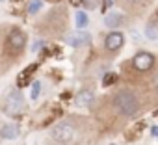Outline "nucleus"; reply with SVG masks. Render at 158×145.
<instances>
[{"mask_svg": "<svg viewBox=\"0 0 158 145\" xmlns=\"http://www.w3.org/2000/svg\"><path fill=\"white\" fill-rule=\"evenodd\" d=\"M114 104H115L117 112L123 114V115H127V117L136 115L138 110H139V102H138L136 95H134L132 91H127V89L115 93V97H114Z\"/></svg>", "mask_w": 158, "mask_h": 145, "instance_id": "nucleus-1", "label": "nucleus"}, {"mask_svg": "<svg viewBox=\"0 0 158 145\" xmlns=\"http://www.w3.org/2000/svg\"><path fill=\"white\" fill-rule=\"evenodd\" d=\"M52 138H54L58 143H69V141L74 138V126H73L71 123L63 121V123H60V125H56V126L52 128Z\"/></svg>", "mask_w": 158, "mask_h": 145, "instance_id": "nucleus-2", "label": "nucleus"}, {"mask_svg": "<svg viewBox=\"0 0 158 145\" xmlns=\"http://www.w3.org/2000/svg\"><path fill=\"white\" fill-rule=\"evenodd\" d=\"M132 65H134L136 71L145 72V71L152 69V65H154V56H152L151 52H138V54L134 56V60H132Z\"/></svg>", "mask_w": 158, "mask_h": 145, "instance_id": "nucleus-3", "label": "nucleus"}, {"mask_svg": "<svg viewBox=\"0 0 158 145\" xmlns=\"http://www.w3.org/2000/svg\"><path fill=\"white\" fill-rule=\"evenodd\" d=\"M26 45V35L21 32V30H13L10 35H8V48L11 52H21Z\"/></svg>", "mask_w": 158, "mask_h": 145, "instance_id": "nucleus-4", "label": "nucleus"}, {"mask_svg": "<svg viewBox=\"0 0 158 145\" xmlns=\"http://www.w3.org/2000/svg\"><path fill=\"white\" fill-rule=\"evenodd\" d=\"M21 108H23V95L21 93H10V97L6 99V104H4L6 114H10V115L19 114Z\"/></svg>", "mask_w": 158, "mask_h": 145, "instance_id": "nucleus-5", "label": "nucleus"}, {"mask_svg": "<svg viewBox=\"0 0 158 145\" xmlns=\"http://www.w3.org/2000/svg\"><path fill=\"white\" fill-rule=\"evenodd\" d=\"M123 43H125V35L121 34V32H110L108 35H106V39H104V45H106V48L108 50H119L121 47H123Z\"/></svg>", "mask_w": 158, "mask_h": 145, "instance_id": "nucleus-6", "label": "nucleus"}, {"mask_svg": "<svg viewBox=\"0 0 158 145\" xmlns=\"http://www.w3.org/2000/svg\"><path fill=\"white\" fill-rule=\"evenodd\" d=\"M89 34H74V35H69V39H67V43L71 45V47H74V48H78V47H84V45H88L89 43Z\"/></svg>", "mask_w": 158, "mask_h": 145, "instance_id": "nucleus-7", "label": "nucleus"}, {"mask_svg": "<svg viewBox=\"0 0 158 145\" xmlns=\"http://www.w3.org/2000/svg\"><path fill=\"white\" fill-rule=\"evenodd\" d=\"M19 134H21V130L17 125H4L0 128V136L4 139H15V138H19Z\"/></svg>", "mask_w": 158, "mask_h": 145, "instance_id": "nucleus-8", "label": "nucleus"}, {"mask_svg": "<svg viewBox=\"0 0 158 145\" xmlns=\"http://www.w3.org/2000/svg\"><path fill=\"white\" fill-rule=\"evenodd\" d=\"M93 99H95L93 91L84 89V91H80V93L76 95V104H78V106H91V104H93Z\"/></svg>", "mask_w": 158, "mask_h": 145, "instance_id": "nucleus-9", "label": "nucleus"}, {"mask_svg": "<svg viewBox=\"0 0 158 145\" xmlns=\"http://www.w3.org/2000/svg\"><path fill=\"white\" fill-rule=\"evenodd\" d=\"M123 19H125V17L115 11V13H110V15L104 17V24H106L108 28H115V26H119V24L123 23Z\"/></svg>", "mask_w": 158, "mask_h": 145, "instance_id": "nucleus-10", "label": "nucleus"}, {"mask_svg": "<svg viewBox=\"0 0 158 145\" xmlns=\"http://www.w3.org/2000/svg\"><path fill=\"white\" fill-rule=\"evenodd\" d=\"M74 17H76V26L80 28V30H82V28H86V26L89 24V17H88L84 11H76V15H74Z\"/></svg>", "mask_w": 158, "mask_h": 145, "instance_id": "nucleus-11", "label": "nucleus"}, {"mask_svg": "<svg viewBox=\"0 0 158 145\" xmlns=\"http://www.w3.org/2000/svg\"><path fill=\"white\" fill-rule=\"evenodd\" d=\"M145 34H147V37L149 39H158V28H156V24H149L147 26V30H145Z\"/></svg>", "mask_w": 158, "mask_h": 145, "instance_id": "nucleus-12", "label": "nucleus"}, {"mask_svg": "<svg viewBox=\"0 0 158 145\" xmlns=\"http://www.w3.org/2000/svg\"><path fill=\"white\" fill-rule=\"evenodd\" d=\"M39 91H41V82H32V95H30V99L35 101L39 97Z\"/></svg>", "mask_w": 158, "mask_h": 145, "instance_id": "nucleus-13", "label": "nucleus"}, {"mask_svg": "<svg viewBox=\"0 0 158 145\" xmlns=\"http://www.w3.org/2000/svg\"><path fill=\"white\" fill-rule=\"evenodd\" d=\"M39 10H41V0H30L28 11H30V13H37Z\"/></svg>", "mask_w": 158, "mask_h": 145, "instance_id": "nucleus-14", "label": "nucleus"}, {"mask_svg": "<svg viewBox=\"0 0 158 145\" xmlns=\"http://www.w3.org/2000/svg\"><path fill=\"white\" fill-rule=\"evenodd\" d=\"M114 80H115V77H114V75H108V77L104 78V84H106V86H110V82H114Z\"/></svg>", "mask_w": 158, "mask_h": 145, "instance_id": "nucleus-15", "label": "nucleus"}, {"mask_svg": "<svg viewBox=\"0 0 158 145\" xmlns=\"http://www.w3.org/2000/svg\"><path fill=\"white\" fill-rule=\"evenodd\" d=\"M114 4V0H106V2H104V8H110Z\"/></svg>", "mask_w": 158, "mask_h": 145, "instance_id": "nucleus-16", "label": "nucleus"}, {"mask_svg": "<svg viewBox=\"0 0 158 145\" xmlns=\"http://www.w3.org/2000/svg\"><path fill=\"white\" fill-rule=\"evenodd\" d=\"M152 136H158V126H152Z\"/></svg>", "mask_w": 158, "mask_h": 145, "instance_id": "nucleus-17", "label": "nucleus"}, {"mask_svg": "<svg viewBox=\"0 0 158 145\" xmlns=\"http://www.w3.org/2000/svg\"><path fill=\"white\" fill-rule=\"evenodd\" d=\"M154 88H156V91H158V75H156V78H154Z\"/></svg>", "mask_w": 158, "mask_h": 145, "instance_id": "nucleus-18", "label": "nucleus"}, {"mask_svg": "<svg viewBox=\"0 0 158 145\" xmlns=\"http://www.w3.org/2000/svg\"><path fill=\"white\" fill-rule=\"evenodd\" d=\"M0 2H4V0H0Z\"/></svg>", "mask_w": 158, "mask_h": 145, "instance_id": "nucleus-19", "label": "nucleus"}, {"mask_svg": "<svg viewBox=\"0 0 158 145\" xmlns=\"http://www.w3.org/2000/svg\"><path fill=\"white\" fill-rule=\"evenodd\" d=\"M134 2H138V0H134Z\"/></svg>", "mask_w": 158, "mask_h": 145, "instance_id": "nucleus-20", "label": "nucleus"}]
</instances>
